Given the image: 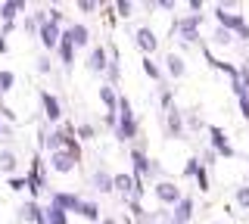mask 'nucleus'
Wrapping results in <instances>:
<instances>
[{
  "label": "nucleus",
  "instance_id": "obj_1",
  "mask_svg": "<svg viewBox=\"0 0 249 224\" xmlns=\"http://www.w3.org/2000/svg\"><path fill=\"white\" fill-rule=\"evenodd\" d=\"M212 16H215L218 25L228 28L237 41H249V22L243 19V13H240L237 3H215L212 6Z\"/></svg>",
  "mask_w": 249,
  "mask_h": 224
},
{
  "label": "nucleus",
  "instance_id": "obj_2",
  "mask_svg": "<svg viewBox=\"0 0 249 224\" xmlns=\"http://www.w3.org/2000/svg\"><path fill=\"white\" fill-rule=\"evenodd\" d=\"M115 140L119 143H131L134 137L140 134V121H137V115H134V106H131V100L119 94V125H115Z\"/></svg>",
  "mask_w": 249,
  "mask_h": 224
},
{
  "label": "nucleus",
  "instance_id": "obj_3",
  "mask_svg": "<svg viewBox=\"0 0 249 224\" xmlns=\"http://www.w3.org/2000/svg\"><path fill=\"white\" fill-rule=\"evenodd\" d=\"M199 25H202V16H190V13L175 22V37H178V44H181V50H190V44L199 41Z\"/></svg>",
  "mask_w": 249,
  "mask_h": 224
},
{
  "label": "nucleus",
  "instance_id": "obj_4",
  "mask_svg": "<svg viewBox=\"0 0 249 224\" xmlns=\"http://www.w3.org/2000/svg\"><path fill=\"white\" fill-rule=\"evenodd\" d=\"M25 184H28V193H31V199H35V203H37V196H41V193H50V184H47V162L41 156L31 159V168H28V174H25Z\"/></svg>",
  "mask_w": 249,
  "mask_h": 224
},
{
  "label": "nucleus",
  "instance_id": "obj_5",
  "mask_svg": "<svg viewBox=\"0 0 249 224\" xmlns=\"http://www.w3.org/2000/svg\"><path fill=\"white\" fill-rule=\"evenodd\" d=\"M153 196H156V203H159L162 208H171L178 199L184 196V190H181V184L171 181V177H159V181L153 184Z\"/></svg>",
  "mask_w": 249,
  "mask_h": 224
},
{
  "label": "nucleus",
  "instance_id": "obj_6",
  "mask_svg": "<svg viewBox=\"0 0 249 224\" xmlns=\"http://www.w3.org/2000/svg\"><path fill=\"white\" fill-rule=\"evenodd\" d=\"M112 190L140 203V196H143V181H134V174H131V172H115L112 174Z\"/></svg>",
  "mask_w": 249,
  "mask_h": 224
},
{
  "label": "nucleus",
  "instance_id": "obj_7",
  "mask_svg": "<svg viewBox=\"0 0 249 224\" xmlns=\"http://www.w3.org/2000/svg\"><path fill=\"white\" fill-rule=\"evenodd\" d=\"M78 162H81V159H75L69 150H56V153L47 156V168H50L53 174H59V177H69V174H75Z\"/></svg>",
  "mask_w": 249,
  "mask_h": 224
},
{
  "label": "nucleus",
  "instance_id": "obj_8",
  "mask_svg": "<svg viewBox=\"0 0 249 224\" xmlns=\"http://www.w3.org/2000/svg\"><path fill=\"white\" fill-rule=\"evenodd\" d=\"M159 121H162V134H165L168 140H178V137L187 134V128H184V112L178 109V106H171L168 112H162Z\"/></svg>",
  "mask_w": 249,
  "mask_h": 224
},
{
  "label": "nucleus",
  "instance_id": "obj_9",
  "mask_svg": "<svg viewBox=\"0 0 249 224\" xmlns=\"http://www.w3.org/2000/svg\"><path fill=\"white\" fill-rule=\"evenodd\" d=\"M206 134H209V150H212L215 156H221V159H233V156H237V150L228 143V134H224L218 125H209Z\"/></svg>",
  "mask_w": 249,
  "mask_h": 224
},
{
  "label": "nucleus",
  "instance_id": "obj_10",
  "mask_svg": "<svg viewBox=\"0 0 249 224\" xmlns=\"http://www.w3.org/2000/svg\"><path fill=\"white\" fill-rule=\"evenodd\" d=\"M131 41H134V47L143 53V56H153V53H159V37L150 25H140L131 32Z\"/></svg>",
  "mask_w": 249,
  "mask_h": 224
},
{
  "label": "nucleus",
  "instance_id": "obj_11",
  "mask_svg": "<svg viewBox=\"0 0 249 224\" xmlns=\"http://www.w3.org/2000/svg\"><path fill=\"white\" fill-rule=\"evenodd\" d=\"M37 100H41V109H44V119L50 121L53 128L62 125V103L56 94H50V90H37Z\"/></svg>",
  "mask_w": 249,
  "mask_h": 224
},
{
  "label": "nucleus",
  "instance_id": "obj_12",
  "mask_svg": "<svg viewBox=\"0 0 249 224\" xmlns=\"http://www.w3.org/2000/svg\"><path fill=\"white\" fill-rule=\"evenodd\" d=\"M88 72L90 75H106L109 69V44H93V47L88 50Z\"/></svg>",
  "mask_w": 249,
  "mask_h": 224
},
{
  "label": "nucleus",
  "instance_id": "obj_13",
  "mask_svg": "<svg viewBox=\"0 0 249 224\" xmlns=\"http://www.w3.org/2000/svg\"><path fill=\"white\" fill-rule=\"evenodd\" d=\"M19 13H25V0H3V3H0V22H3V32L0 34L3 37L16 28V16H19Z\"/></svg>",
  "mask_w": 249,
  "mask_h": 224
},
{
  "label": "nucleus",
  "instance_id": "obj_14",
  "mask_svg": "<svg viewBox=\"0 0 249 224\" xmlns=\"http://www.w3.org/2000/svg\"><path fill=\"white\" fill-rule=\"evenodd\" d=\"M162 63H165L162 69H165V75H168L171 81H184V78H187V59H184V53H178V50H168Z\"/></svg>",
  "mask_w": 249,
  "mask_h": 224
},
{
  "label": "nucleus",
  "instance_id": "obj_15",
  "mask_svg": "<svg viewBox=\"0 0 249 224\" xmlns=\"http://www.w3.org/2000/svg\"><path fill=\"white\" fill-rule=\"evenodd\" d=\"M193 212H196V203H193V196H181L175 206H171V212H168V224H190Z\"/></svg>",
  "mask_w": 249,
  "mask_h": 224
},
{
  "label": "nucleus",
  "instance_id": "obj_16",
  "mask_svg": "<svg viewBox=\"0 0 249 224\" xmlns=\"http://www.w3.org/2000/svg\"><path fill=\"white\" fill-rule=\"evenodd\" d=\"M59 37H62V28H59V25H53V22H47V25L37 28V41H41V47L47 50V56H50V53H56Z\"/></svg>",
  "mask_w": 249,
  "mask_h": 224
},
{
  "label": "nucleus",
  "instance_id": "obj_17",
  "mask_svg": "<svg viewBox=\"0 0 249 224\" xmlns=\"http://www.w3.org/2000/svg\"><path fill=\"white\" fill-rule=\"evenodd\" d=\"M16 218H19V224H44V206L28 199V203L16 208Z\"/></svg>",
  "mask_w": 249,
  "mask_h": 224
},
{
  "label": "nucleus",
  "instance_id": "obj_18",
  "mask_svg": "<svg viewBox=\"0 0 249 224\" xmlns=\"http://www.w3.org/2000/svg\"><path fill=\"white\" fill-rule=\"evenodd\" d=\"M62 34L72 41V47L75 50H84V47H90V28L84 25V22H72L69 28H62Z\"/></svg>",
  "mask_w": 249,
  "mask_h": 224
},
{
  "label": "nucleus",
  "instance_id": "obj_19",
  "mask_svg": "<svg viewBox=\"0 0 249 224\" xmlns=\"http://www.w3.org/2000/svg\"><path fill=\"white\" fill-rule=\"evenodd\" d=\"M78 193H72V190H50V203L53 206H59L62 212H75L78 208Z\"/></svg>",
  "mask_w": 249,
  "mask_h": 224
},
{
  "label": "nucleus",
  "instance_id": "obj_20",
  "mask_svg": "<svg viewBox=\"0 0 249 224\" xmlns=\"http://www.w3.org/2000/svg\"><path fill=\"white\" fill-rule=\"evenodd\" d=\"M97 97H100V103H103L106 112H119V90H115L112 84H100Z\"/></svg>",
  "mask_w": 249,
  "mask_h": 224
},
{
  "label": "nucleus",
  "instance_id": "obj_21",
  "mask_svg": "<svg viewBox=\"0 0 249 224\" xmlns=\"http://www.w3.org/2000/svg\"><path fill=\"white\" fill-rule=\"evenodd\" d=\"M90 187L97 193H112V174L106 168H93L90 172Z\"/></svg>",
  "mask_w": 249,
  "mask_h": 224
},
{
  "label": "nucleus",
  "instance_id": "obj_22",
  "mask_svg": "<svg viewBox=\"0 0 249 224\" xmlns=\"http://www.w3.org/2000/svg\"><path fill=\"white\" fill-rule=\"evenodd\" d=\"M16 172H19V156H16V150H0V174H6V177H13Z\"/></svg>",
  "mask_w": 249,
  "mask_h": 224
},
{
  "label": "nucleus",
  "instance_id": "obj_23",
  "mask_svg": "<svg viewBox=\"0 0 249 224\" xmlns=\"http://www.w3.org/2000/svg\"><path fill=\"white\" fill-rule=\"evenodd\" d=\"M75 215H81V218H88V221H93V224H100V218H103V215H100V206L93 203V199H78V208H75Z\"/></svg>",
  "mask_w": 249,
  "mask_h": 224
},
{
  "label": "nucleus",
  "instance_id": "obj_24",
  "mask_svg": "<svg viewBox=\"0 0 249 224\" xmlns=\"http://www.w3.org/2000/svg\"><path fill=\"white\" fill-rule=\"evenodd\" d=\"M184 128L193 131V134L206 131V121H202V109H199V106H190V109L184 112Z\"/></svg>",
  "mask_w": 249,
  "mask_h": 224
},
{
  "label": "nucleus",
  "instance_id": "obj_25",
  "mask_svg": "<svg viewBox=\"0 0 249 224\" xmlns=\"http://www.w3.org/2000/svg\"><path fill=\"white\" fill-rule=\"evenodd\" d=\"M56 56H59V63H62V69H72V66H75V47H72V41H69L66 34L59 37V47H56Z\"/></svg>",
  "mask_w": 249,
  "mask_h": 224
},
{
  "label": "nucleus",
  "instance_id": "obj_26",
  "mask_svg": "<svg viewBox=\"0 0 249 224\" xmlns=\"http://www.w3.org/2000/svg\"><path fill=\"white\" fill-rule=\"evenodd\" d=\"M75 137H78V143L97 140V125H93V121H78V125H75Z\"/></svg>",
  "mask_w": 249,
  "mask_h": 224
},
{
  "label": "nucleus",
  "instance_id": "obj_27",
  "mask_svg": "<svg viewBox=\"0 0 249 224\" xmlns=\"http://www.w3.org/2000/svg\"><path fill=\"white\" fill-rule=\"evenodd\" d=\"M44 224H69V212H62L59 206H44Z\"/></svg>",
  "mask_w": 249,
  "mask_h": 224
},
{
  "label": "nucleus",
  "instance_id": "obj_28",
  "mask_svg": "<svg viewBox=\"0 0 249 224\" xmlns=\"http://www.w3.org/2000/svg\"><path fill=\"white\" fill-rule=\"evenodd\" d=\"M140 69H143V75L150 81H159L162 84V69H159V63H156L153 56H143V59H140Z\"/></svg>",
  "mask_w": 249,
  "mask_h": 224
},
{
  "label": "nucleus",
  "instance_id": "obj_29",
  "mask_svg": "<svg viewBox=\"0 0 249 224\" xmlns=\"http://www.w3.org/2000/svg\"><path fill=\"white\" fill-rule=\"evenodd\" d=\"M209 41H212V47H231V44H233V34L228 32V28L215 25V28H212V37H209Z\"/></svg>",
  "mask_w": 249,
  "mask_h": 224
},
{
  "label": "nucleus",
  "instance_id": "obj_30",
  "mask_svg": "<svg viewBox=\"0 0 249 224\" xmlns=\"http://www.w3.org/2000/svg\"><path fill=\"white\" fill-rule=\"evenodd\" d=\"M233 206L240 212H249V184H237L233 187Z\"/></svg>",
  "mask_w": 249,
  "mask_h": 224
},
{
  "label": "nucleus",
  "instance_id": "obj_31",
  "mask_svg": "<svg viewBox=\"0 0 249 224\" xmlns=\"http://www.w3.org/2000/svg\"><path fill=\"white\" fill-rule=\"evenodd\" d=\"M134 10H137V3H131V0H115V3H112L115 19H131V16H134Z\"/></svg>",
  "mask_w": 249,
  "mask_h": 224
},
{
  "label": "nucleus",
  "instance_id": "obj_32",
  "mask_svg": "<svg viewBox=\"0 0 249 224\" xmlns=\"http://www.w3.org/2000/svg\"><path fill=\"white\" fill-rule=\"evenodd\" d=\"M13 87H16V72L13 69H0V97L10 94Z\"/></svg>",
  "mask_w": 249,
  "mask_h": 224
},
{
  "label": "nucleus",
  "instance_id": "obj_33",
  "mask_svg": "<svg viewBox=\"0 0 249 224\" xmlns=\"http://www.w3.org/2000/svg\"><path fill=\"white\" fill-rule=\"evenodd\" d=\"M199 168H202V162H199V156H190V159H187V165L181 168V174L187 177V181H190V177H193V181H196Z\"/></svg>",
  "mask_w": 249,
  "mask_h": 224
},
{
  "label": "nucleus",
  "instance_id": "obj_34",
  "mask_svg": "<svg viewBox=\"0 0 249 224\" xmlns=\"http://www.w3.org/2000/svg\"><path fill=\"white\" fill-rule=\"evenodd\" d=\"M171 106H175V97H171V87H165V84H162V87H159V115H162V112H168Z\"/></svg>",
  "mask_w": 249,
  "mask_h": 224
},
{
  "label": "nucleus",
  "instance_id": "obj_35",
  "mask_svg": "<svg viewBox=\"0 0 249 224\" xmlns=\"http://www.w3.org/2000/svg\"><path fill=\"white\" fill-rule=\"evenodd\" d=\"M35 69H37V75H53V59L47 56V53H41V56L35 59Z\"/></svg>",
  "mask_w": 249,
  "mask_h": 224
},
{
  "label": "nucleus",
  "instance_id": "obj_36",
  "mask_svg": "<svg viewBox=\"0 0 249 224\" xmlns=\"http://www.w3.org/2000/svg\"><path fill=\"white\" fill-rule=\"evenodd\" d=\"M6 187H10L13 193H19V190H28V184H25V177L13 174V177H6Z\"/></svg>",
  "mask_w": 249,
  "mask_h": 224
},
{
  "label": "nucleus",
  "instance_id": "obj_37",
  "mask_svg": "<svg viewBox=\"0 0 249 224\" xmlns=\"http://www.w3.org/2000/svg\"><path fill=\"white\" fill-rule=\"evenodd\" d=\"M75 10H78V13H97V10H100V3H97V0H78Z\"/></svg>",
  "mask_w": 249,
  "mask_h": 224
},
{
  "label": "nucleus",
  "instance_id": "obj_38",
  "mask_svg": "<svg viewBox=\"0 0 249 224\" xmlns=\"http://www.w3.org/2000/svg\"><path fill=\"white\" fill-rule=\"evenodd\" d=\"M37 28H41V25L35 22V16H25V22H22V32H25V34H37Z\"/></svg>",
  "mask_w": 249,
  "mask_h": 224
},
{
  "label": "nucleus",
  "instance_id": "obj_39",
  "mask_svg": "<svg viewBox=\"0 0 249 224\" xmlns=\"http://www.w3.org/2000/svg\"><path fill=\"white\" fill-rule=\"evenodd\" d=\"M187 10H190V16H202L206 3H202V0H187Z\"/></svg>",
  "mask_w": 249,
  "mask_h": 224
},
{
  "label": "nucleus",
  "instance_id": "obj_40",
  "mask_svg": "<svg viewBox=\"0 0 249 224\" xmlns=\"http://www.w3.org/2000/svg\"><path fill=\"white\" fill-rule=\"evenodd\" d=\"M196 184H199V190H202V193H209V190H212V187H209V172H206V168H199Z\"/></svg>",
  "mask_w": 249,
  "mask_h": 224
},
{
  "label": "nucleus",
  "instance_id": "obj_41",
  "mask_svg": "<svg viewBox=\"0 0 249 224\" xmlns=\"http://www.w3.org/2000/svg\"><path fill=\"white\" fill-rule=\"evenodd\" d=\"M103 125L109 131H115V125H119V112H103Z\"/></svg>",
  "mask_w": 249,
  "mask_h": 224
},
{
  "label": "nucleus",
  "instance_id": "obj_42",
  "mask_svg": "<svg viewBox=\"0 0 249 224\" xmlns=\"http://www.w3.org/2000/svg\"><path fill=\"white\" fill-rule=\"evenodd\" d=\"M0 119H3L6 125H10V121H16V112L10 109V106H3V103H0Z\"/></svg>",
  "mask_w": 249,
  "mask_h": 224
},
{
  "label": "nucleus",
  "instance_id": "obj_43",
  "mask_svg": "<svg viewBox=\"0 0 249 224\" xmlns=\"http://www.w3.org/2000/svg\"><path fill=\"white\" fill-rule=\"evenodd\" d=\"M10 137H13V128L6 125L3 119H0V140H10Z\"/></svg>",
  "mask_w": 249,
  "mask_h": 224
},
{
  "label": "nucleus",
  "instance_id": "obj_44",
  "mask_svg": "<svg viewBox=\"0 0 249 224\" xmlns=\"http://www.w3.org/2000/svg\"><path fill=\"white\" fill-rule=\"evenodd\" d=\"M100 224H122V218H115V215H103Z\"/></svg>",
  "mask_w": 249,
  "mask_h": 224
},
{
  "label": "nucleus",
  "instance_id": "obj_45",
  "mask_svg": "<svg viewBox=\"0 0 249 224\" xmlns=\"http://www.w3.org/2000/svg\"><path fill=\"white\" fill-rule=\"evenodd\" d=\"M3 53H10V44H6V37L0 34V56H3Z\"/></svg>",
  "mask_w": 249,
  "mask_h": 224
},
{
  "label": "nucleus",
  "instance_id": "obj_46",
  "mask_svg": "<svg viewBox=\"0 0 249 224\" xmlns=\"http://www.w3.org/2000/svg\"><path fill=\"white\" fill-rule=\"evenodd\" d=\"M156 224H168V218H162V221H156Z\"/></svg>",
  "mask_w": 249,
  "mask_h": 224
}]
</instances>
